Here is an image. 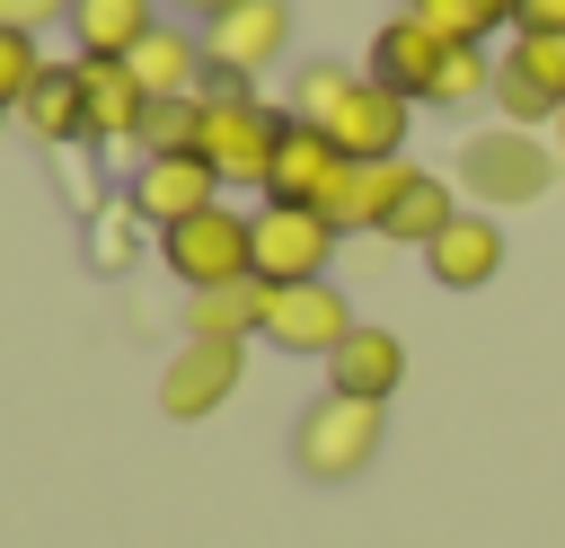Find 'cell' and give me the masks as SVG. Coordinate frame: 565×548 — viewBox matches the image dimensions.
<instances>
[{
    "label": "cell",
    "mask_w": 565,
    "mask_h": 548,
    "mask_svg": "<svg viewBox=\"0 0 565 548\" xmlns=\"http://www.w3.org/2000/svg\"><path fill=\"white\" fill-rule=\"evenodd\" d=\"M0 124H9V106H0Z\"/></svg>",
    "instance_id": "cell-33"
},
{
    "label": "cell",
    "mask_w": 565,
    "mask_h": 548,
    "mask_svg": "<svg viewBox=\"0 0 565 548\" xmlns=\"http://www.w3.org/2000/svg\"><path fill=\"white\" fill-rule=\"evenodd\" d=\"M380 442H388V407L327 389V398H309L300 424H291V468L318 477V486H353V477L380 460Z\"/></svg>",
    "instance_id": "cell-2"
},
{
    "label": "cell",
    "mask_w": 565,
    "mask_h": 548,
    "mask_svg": "<svg viewBox=\"0 0 565 548\" xmlns=\"http://www.w3.org/2000/svg\"><path fill=\"white\" fill-rule=\"evenodd\" d=\"M177 150H194V97H159L141 124V159H177Z\"/></svg>",
    "instance_id": "cell-26"
},
{
    "label": "cell",
    "mask_w": 565,
    "mask_h": 548,
    "mask_svg": "<svg viewBox=\"0 0 565 548\" xmlns=\"http://www.w3.org/2000/svg\"><path fill=\"white\" fill-rule=\"evenodd\" d=\"M18 115L35 124V141H53V150H71V141H88V106H79V62H44V80L18 97Z\"/></svg>",
    "instance_id": "cell-20"
},
{
    "label": "cell",
    "mask_w": 565,
    "mask_h": 548,
    "mask_svg": "<svg viewBox=\"0 0 565 548\" xmlns=\"http://www.w3.org/2000/svg\"><path fill=\"white\" fill-rule=\"evenodd\" d=\"M35 80H44V44L18 35V27H0V106H18Z\"/></svg>",
    "instance_id": "cell-27"
},
{
    "label": "cell",
    "mask_w": 565,
    "mask_h": 548,
    "mask_svg": "<svg viewBox=\"0 0 565 548\" xmlns=\"http://www.w3.org/2000/svg\"><path fill=\"white\" fill-rule=\"evenodd\" d=\"M441 53H450V44H441V35H424V27L397 9V18H380V35H371V80H380V88H397L406 106H424V97H433V80H441Z\"/></svg>",
    "instance_id": "cell-15"
},
{
    "label": "cell",
    "mask_w": 565,
    "mask_h": 548,
    "mask_svg": "<svg viewBox=\"0 0 565 548\" xmlns=\"http://www.w3.org/2000/svg\"><path fill=\"white\" fill-rule=\"evenodd\" d=\"M79 62V106H88V141H141V124H150V88L132 80V62H88V53H71Z\"/></svg>",
    "instance_id": "cell-13"
},
{
    "label": "cell",
    "mask_w": 565,
    "mask_h": 548,
    "mask_svg": "<svg viewBox=\"0 0 565 548\" xmlns=\"http://www.w3.org/2000/svg\"><path fill=\"white\" fill-rule=\"evenodd\" d=\"M556 159H565V115H556Z\"/></svg>",
    "instance_id": "cell-32"
},
{
    "label": "cell",
    "mask_w": 565,
    "mask_h": 548,
    "mask_svg": "<svg viewBox=\"0 0 565 548\" xmlns=\"http://www.w3.org/2000/svg\"><path fill=\"white\" fill-rule=\"evenodd\" d=\"M335 221L300 212V203H256L247 212V247H256V283H327L335 265Z\"/></svg>",
    "instance_id": "cell-5"
},
{
    "label": "cell",
    "mask_w": 565,
    "mask_h": 548,
    "mask_svg": "<svg viewBox=\"0 0 565 548\" xmlns=\"http://www.w3.org/2000/svg\"><path fill=\"white\" fill-rule=\"evenodd\" d=\"M406 115H415V106L362 71V80H353V97L327 115V141H335L353 168H362V159H406Z\"/></svg>",
    "instance_id": "cell-12"
},
{
    "label": "cell",
    "mask_w": 565,
    "mask_h": 548,
    "mask_svg": "<svg viewBox=\"0 0 565 548\" xmlns=\"http://www.w3.org/2000/svg\"><path fill=\"white\" fill-rule=\"evenodd\" d=\"M406 18L441 44H486L494 27H512V0H406Z\"/></svg>",
    "instance_id": "cell-22"
},
{
    "label": "cell",
    "mask_w": 565,
    "mask_h": 548,
    "mask_svg": "<svg viewBox=\"0 0 565 548\" xmlns=\"http://www.w3.org/2000/svg\"><path fill=\"white\" fill-rule=\"evenodd\" d=\"M459 221V194H450V177H433V168H406V186H397V203H388V221H380V239H406V247H433L441 230Z\"/></svg>",
    "instance_id": "cell-21"
},
{
    "label": "cell",
    "mask_w": 565,
    "mask_h": 548,
    "mask_svg": "<svg viewBox=\"0 0 565 548\" xmlns=\"http://www.w3.org/2000/svg\"><path fill=\"white\" fill-rule=\"evenodd\" d=\"M282 133H291V124H282L256 88H238V80H212V88L194 97V159H212L221 186H265L274 159H282Z\"/></svg>",
    "instance_id": "cell-1"
},
{
    "label": "cell",
    "mask_w": 565,
    "mask_h": 548,
    "mask_svg": "<svg viewBox=\"0 0 565 548\" xmlns=\"http://www.w3.org/2000/svg\"><path fill=\"white\" fill-rule=\"evenodd\" d=\"M159 256L185 292H212V283H247L256 274V247H247V212L238 203H212L177 230H159Z\"/></svg>",
    "instance_id": "cell-4"
},
{
    "label": "cell",
    "mask_w": 565,
    "mask_h": 548,
    "mask_svg": "<svg viewBox=\"0 0 565 548\" xmlns=\"http://www.w3.org/2000/svg\"><path fill=\"white\" fill-rule=\"evenodd\" d=\"M212 203H221V177H212V159H194V150L141 159V177H132V194H124V212L150 221V230H177V221H194V212H212Z\"/></svg>",
    "instance_id": "cell-11"
},
{
    "label": "cell",
    "mask_w": 565,
    "mask_h": 548,
    "mask_svg": "<svg viewBox=\"0 0 565 548\" xmlns=\"http://www.w3.org/2000/svg\"><path fill=\"white\" fill-rule=\"evenodd\" d=\"M238 371H247V345H203V336H185V345L168 354V371H159V407H168L177 424H203L212 407H230Z\"/></svg>",
    "instance_id": "cell-10"
},
{
    "label": "cell",
    "mask_w": 565,
    "mask_h": 548,
    "mask_svg": "<svg viewBox=\"0 0 565 548\" xmlns=\"http://www.w3.org/2000/svg\"><path fill=\"white\" fill-rule=\"evenodd\" d=\"M124 62H132V80H141L150 97H203V88H212L203 35H194V27H177V18H159V27L124 53Z\"/></svg>",
    "instance_id": "cell-14"
},
{
    "label": "cell",
    "mask_w": 565,
    "mask_h": 548,
    "mask_svg": "<svg viewBox=\"0 0 565 548\" xmlns=\"http://www.w3.org/2000/svg\"><path fill=\"white\" fill-rule=\"evenodd\" d=\"M477 97H494V62H486V44H450V53H441V80H433L424 106H477Z\"/></svg>",
    "instance_id": "cell-24"
},
{
    "label": "cell",
    "mask_w": 565,
    "mask_h": 548,
    "mask_svg": "<svg viewBox=\"0 0 565 548\" xmlns=\"http://www.w3.org/2000/svg\"><path fill=\"white\" fill-rule=\"evenodd\" d=\"M353 80H362V71H344V62H309L300 88H291V124H318V133H327V115L353 97Z\"/></svg>",
    "instance_id": "cell-25"
},
{
    "label": "cell",
    "mask_w": 565,
    "mask_h": 548,
    "mask_svg": "<svg viewBox=\"0 0 565 548\" xmlns=\"http://www.w3.org/2000/svg\"><path fill=\"white\" fill-rule=\"evenodd\" d=\"M291 53V0H230L221 18H203V62L212 80H256Z\"/></svg>",
    "instance_id": "cell-7"
},
{
    "label": "cell",
    "mask_w": 565,
    "mask_h": 548,
    "mask_svg": "<svg viewBox=\"0 0 565 548\" xmlns=\"http://www.w3.org/2000/svg\"><path fill=\"white\" fill-rule=\"evenodd\" d=\"M397 380H406V345H397L388 327H353V336L327 354V389H335V398H371V407H388Z\"/></svg>",
    "instance_id": "cell-16"
},
{
    "label": "cell",
    "mask_w": 565,
    "mask_h": 548,
    "mask_svg": "<svg viewBox=\"0 0 565 548\" xmlns=\"http://www.w3.org/2000/svg\"><path fill=\"white\" fill-rule=\"evenodd\" d=\"M556 150L539 141V133H521V124H494V133H477L468 150H459V186L477 194V203H539L547 186H556Z\"/></svg>",
    "instance_id": "cell-3"
},
{
    "label": "cell",
    "mask_w": 565,
    "mask_h": 548,
    "mask_svg": "<svg viewBox=\"0 0 565 548\" xmlns=\"http://www.w3.org/2000/svg\"><path fill=\"white\" fill-rule=\"evenodd\" d=\"M265 327V283H212V292H185V336L203 345H247Z\"/></svg>",
    "instance_id": "cell-19"
},
{
    "label": "cell",
    "mask_w": 565,
    "mask_h": 548,
    "mask_svg": "<svg viewBox=\"0 0 565 548\" xmlns=\"http://www.w3.org/2000/svg\"><path fill=\"white\" fill-rule=\"evenodd\" d=\"M168 9H194V18H221L230 0H168Z\"/></svg>",
    "instance_id": "cell-31"
},
{
    "label": "cell",
    "mask_w": 565,
    "mask_h": 548,
    "mask_svg": "<svg viewBox=\"0 0 565 548\" xmlns=\"http://www.w3.org/2000/svg\"><path fill=\"white\" fill-rule=\"evenodd\" d=\"M132 212H97V230H88V256L106 265V274H124L132 265V230H124Z\"/></svg>",
    "instance_id": "cell-28"
},
{
    "label": "cell",
    "mask_w": 565,
    "mask_h": 548,
    "mask_svg": "<svg viewBox=\"0 0 565 548\" xmlns=\"http://www.w3.org/2000/svg\"><path fill=\"white\" fill-rule=\"evenodd\" d=\"M406 168H415V159H362V168H353L344 230H380V221H388V203H397V186H406Z\"/></svg>",
    "instance_id": "cell-23"
},
{
    "label": "cell",
    "mask_w": 565,
    "mask_h": 548,
    "mask_svg": "<svg viewBox=\"0 0 565 548\" xmlns=\"http://www.w3.org/2000/svg\"><path fill=\"white\" fill-rule=\"evenodd\" d=\"M362 318H353V301L335 292V283H265V345H282V354H335L344 336H353Z\"/></svg>",
    "instance_id": "cell-8"
},
{
    "label": "cell",
    "mask_w": 565,
    "mask_h": 548,
    "mask_svg": "<svg viewBox=\"0 0 565 548\" xmlns=\"http://www.w3.org/2000/svg\"><path fill=\"white\" fill-rule=\"evenodd\" d=\"M265 203H300V212H327L344 230V203H353V159L318 133V124H291L282 133V159L265 177Z\"/></svg>",
    "instance_id": "cell-6"
},
{
    "label": "cell",
    "mask_w": 565,
    "mask_h": 548,
    "mask_svg": "<svg viewBox=\"0 0 565 548\" xmlns=\"http://www.w3.org/2000/svg\"><path fill=\"white\" fill-rule=\"evenodd\" d=\"M494 106L521 133L556 124L565 115V35H512V53L494 62Z\"/></svg>",
    "instance_id": "cell-9"
},
{
    "label": "cell",
    "mask_w": 565,
    "mask_h": 548,
    "mask_svg": "<svg viewBox=\"0 0 565 548\" xmlns=\"http://www.w3.org/2000/svg\"><path fill=\"white\" fill-rule=\"evenodd\" d=\"M424 265H433V283H441V292H486V283L503 274V230H494V221H477V212H459V221L424 247Z\"/></svg>",
    "instance_id": "cell-17"
},
{
    "label": "cell",
    "mask_w": 565,
    "mask_h": 548,
    "mask_svg": "<svg viewBox=\"0 0 565 548\" xmlns=\"http://www.w3.org/2000/svg\"><path fill=\"white\" fill-rule=\"evenodd\" d=\"M512 27L521 35H565V0H512Z\"/></svg>",
    "instance_id": "cell-30"
},
{
    "label": "cell",
    "mask_w": 565,
    "mask_h": 548,
    "mask_svg": "<svg viewBox=\"0 0 565 548\" xmlns=\"http://www.w3.org/2000/svg\"><path fill=\"white\" fill-rule=\"evenodd\" d=\"M71 53H88V62H124L150 27H159V0H71Z\"/></svg>",
    "instance_id": "cell-18"
},
{
    "label": "cell",
    "mask_w": 565,
    "mask_h": 548,
    "mask_svg": "<svg viewBox=\"0 0 565 548\" xmlns=\"http://www.w3.org/2000/svg\"><path fill=\"white\" fill-rule=\"evenodd\" d=\"M62 18H71V0H0V27H18V35H44Z\"/></svg>",
    "instance_id": "cell-29"
}]
</instances>
